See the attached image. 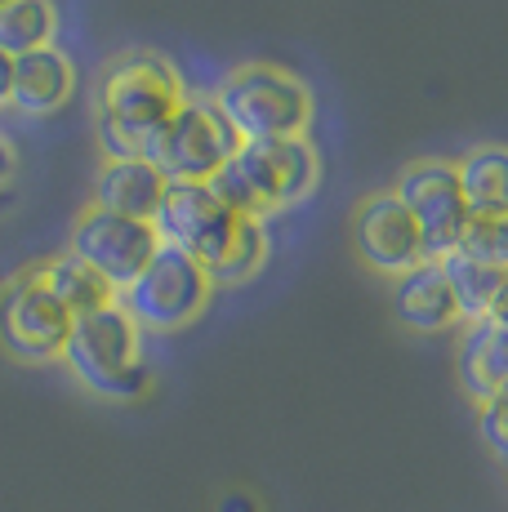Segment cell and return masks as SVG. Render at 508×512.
Masks as SVG:
<instances>
[{
    "label": "cell",
    "instance_id": "5",
    "mask_svg": "<svg viewBox=\"0 0 508 512\" xmlns=\"http://www.w3.org/2000/svg\"><path fill=\"white\" fill-rule=\"evenodd\" d=\"M237 147L241 139L223 121L214 94L197 90V94H183V103L161 125V134L143 147L139 161L156 165L165 183H210L237 156Z\"/></svg>",
    "mask_w": 508,
    "mask_h": 512
},
{
    "label": "cell",
    "instance_id": "15",
    "mask_svg": "<svg viewBox=\"0 0 508 512\" xmlns=\"http://www.w3.org/2000/svg\"><path fill=\"white\" fill-rule=\"evenodd\" d=\"M393 308H397V321L415 334H442L459 321L451 285L442 277V263H419L406 277H397Z\"/></svg>",
    "mask_w": 508,
    "mask_h": 512
},
{
    "label": "cell",
    "instance_id": "17",
    "mask_svg": "<svg viewBox=\"0 0 508 512\" xmlns=\"http://www.w3.org/2000/svg\"><path fill=\"white\" fill-rule=\"evenodd\" d=\"M455 179H459V192H464L468 219H508V192H504L508 156H504V147L486 143V147H473L468 156H459Z\"/></svg>",
    "mask_w": 508,
    "mask_h": 512
},
{
    "label": "cell",
    "instance_id": "22",
    "mask_svg": "<svg viewBox=\"0 0 508 512\" xmlns=\"http://www.w3.org/2000/svg\"><path fill=\"white\" fill-rule=\"evenodd\" d=\"M477 432H482L486 450H491V455L504 464V459H508V406H504V397L477 406Z\"/></svg>",
    "mask_w": 508,
    "mask_h": 512
},
{
    "label": "cell",
    "instance_id": "2",
    "mask_svg": "<svg viewBox=\"0 0 508 512\" xmlns=\"http://www.w3.org/2000/svg\"><path fill=\"white\" fill-rule=\"evenodd\" d=\"M321 183V156L304 139H272V143H241L237 156L210 179L214 196L237 219L263 223L268 214L304 205Z\"/></svg>",
    "mask_w": 508,
    "mask_h": 512
},
{
    "label": "cell",
    "instance_id": "7",
    "mask_svg": "<svg viewBox=\"0 0 508 512\" xmlns=\"http://www.w3.org/2000/svg\"><path fill=\"white\" fill-rule=\"evenodd\" d=\"M393 196L406 205L410 223H415L419 245H424V263L446 259L459 245V232L468 223V205L455 179V161H437V156L410 161L393 187Z\"/></svg>",
    "mask_w": 508,
    "mask_h": 512
},
{
    "label": "cell",
    "instance_id": "16",
    "mask_svg": "<svg viewBox=\"0 0 508 512\" xmlns=\"http://www.w3.org/2000/svg\"><path fill=\"white\" fill-rule=\"evenodd\" d=\"M442 263V277L451 285V299L459 321H486L495 312H504V285H508V268H486V263H473L464 254H446Z\"/></svg>",
    "mask_w": 508,
    "mask_h": 512
},
{
    "label": "cell",
    "instance_id": "4",
    "mask_svg": "<svg viewBox=\"0 0 508 512\" xmlns=\"http://www.w3.org/2000/svg\"><path fill=\"white\" fill-rule=\"evenodd\" d=\"M241 143L304 139L312 125V90L277 63H241L210 90Z\"/></svg>",
    "mask_w": 508,
    "mask_h": 512
},
{
    "label": "cell",
    "instance_id": "9",
    "mask_svg": "<svg viewBox=\"0 0 508 512\" xmlns=\"http://www.w3.org/2000/svg\"><path fill=\"white\" fill-rule=\"evenodd\" d=\"M232 228H237V214L214 196L210 183H165V196L152 214L156 241L165 250H179L188 259H197L205 272L223 254Z\"/></svg>",
    "mask_w": 508,
    "mask_h": 512
},
{
    "label": "cell",
    "instance_id": "23",
    "mask_svg": "<svg viewBox=\"0 0 508 512\" xmlns=\"http://www.w3.org/2000/svg\"><path fill=\"white\" fill-rule=\"evenodd\" d=\"M14 192H18V152H14V139L0 134V214L14 205Z\"/></svg>",
    "mask_w": 508,
    "mask_h": 512
},
{
    "label": "cell",
    "instance_id": "20",
    "mask_svg": "<svg viewBox=\"0 0 508 512\" xmlns=\"http://www.w3.org/2000/svg\"><path fill=\"white\" fill-rule=\"evenodd\" d=\"M263 263H268V228L254 219H237L228 245H223V254L210 268V281L214 285H241V281L259 277Z\"/></svg>",
    "mask_w": 508,
    "mask_h": 512
},
{
    "label": "cell",
    "instance_id": "24",
    "mask_svg": "<svg viewBox=\"0 0 508 512\" xmlns=\"http://www.w3.org/2000/svg\"><path fill=\"white\" fill-rule=\"evenodd\" d=\"M9 81H14V58L0 49V107H9Z\"/></svg>",
    "mask_w": 508,
    "mask_h": 512
},
{
    "label": "cell",
    "instance_id": "18",
    "mask_svg": "<svg viewBox=\"0 0 508 512\" xmlns=\"http://www.w3.org/2000/svg\"><path fill=\"white\" fill-rule=\"evenodd\" d=\"M41 281H45V290L54 294L58 303H63V312L67 317H85V312H99L107 308V303H116V290L107 285L103 277H94L90 268H85L76 254H54V259H45L41 268Z\"/></svg>",
    "mask_w": 508,
    "mask_h": 512
},
{
    "label": "cell",
    "instance_id": "6",
    "mask_svg": "<svg viewBox=\"0 0 508 512\" xmlns=\"http://www.w3.org/2000/svg\"><path fill=\"white\" fill-rule=\"evenodd\" d=\"M210 294H214L210 272L188 254L161 245L148 268L139 272V281L121 294V308L130 312L143 334H174L201 317Z\"/></svg>",
    "mask_w": 508,
    "mask_h": 512
},
{
    "label": "cell",
    "instance_id": "13",
    "mask_svg": "<svg viewBox=\"0 0 508 512\" xmlns=\"http://www.w3.org/2000/svg\"><path fill=\"white\" fill-rule=\"evenodd\" d=\"M76 90V67L58 45L32 49L14 58V81H9V107L23 116H54Z\"/></svg>",
    "mask_w": 508,
    "mask_h": 512
},
{
    "label": "cell",
    "instance_id": "10",
    "mask_svg": "<svg viewBox=\"0 0 508 512\" xmlns=\"http://www.w3.org/2000/svg\"><path fill=\"white\" fill-rule=\"evenodd\" d=\"M72 317L45 290L41 272L27 268L0 285V343L18 361H58L63 357Z\"/></svg>",
    "mask_w": 508,
    "mask_h": 512
},
{
    "label": "cell",
    "instance_id": "8",
    "mask_svg": "<svg viewBox=\"0 0 508 512\" xmlns=\"http://www.w3.org/2000/svg\"><path fill=\"white\" fill-rule=\"evenodd\" d=\"M156 250H161V241H156L152 223L94 210V205L81 210V219L72 223V245H67V254H76L94 277H103L112 285L116 299L139 281V272L152 263Z\"/></svg>",
    "mask_w": 508,
    "mask_h": 512
},
{
    "label": "cell",
    "instance_id": "12",
    "mask_svg": "<svg viewBox=\"0 0 508 512\" xmlns=\"http://www.w3.org/2000/svg\"><path fill=\"white\" fill-rule=\"evenodd\" d=\"M455 374L473 406H486V401L504 397V379H508L504 312H495V317H486V321H473V326L464 330L459 352H455Z\"/></svg>",
    "mask_w": 508,
    "mask_h": 512
},
{
    "label": "cell",
    "instance_id": "3",
    "mask_svg": "<svg viewBox=\"0 0 508 512\" xmlns=\"http://www.w3.org/2000/svg\"><path fill=\"white\" fill-rule=\"evenodd\" d=\"M72 379L103 401H139L152 388V361L143 352V330L121 308V299L72 321L63 357Z\"/></svg>",
    "mask_w": 508,
    "mask_h": 512
},
{
    "label": "cell",
    "instance_id": "19",
    "mask_svg": "<svg viewBox=\"0 0 508 512\" xmlns=\"http://www.w3.org/2000/svg\"><path fill=\"white\" fill-rule=\"evenodd\" d=\"M54 0H0V49L9 58L54 45Z\"/></svg>",
    "mask_w": 508,
    "mask_h": 512
},
{
    "label": "cell",
    "instance_id": "11",
    "mask_svg": "<svg viewBox=\"0 0 508 512\" xmlns=\"http://www.w3.org/2000/svg\"><path fill=\"white\" fill-rule=\"evenodd\" d=\"M353 250L379 277H406L410 268L424 263L419 232H415V223H410L406 205L393 196V187L361 201V210L353 219Z\"/></svg>",
    "mask_w": 508,
    "mask_h": 512
},
{
    "label": "cell",
    "instance_id": "14",
    "mask_svg": "<svg viewBox=\"0 0 508 512\" xmlns=\"http://www.w3.org/2000/svg\"><path fill=\"white\" fill-rule=\"evenodd\" d=\"M165 196V179L161 170L139 156H107L103 170L94 174V210L107 214H125V219L152 223L156 205Z\"/></svg>",
    "mask_w": 508,
    "mask_h": 512
},
{
    "label": "cell",
    "instance_id": "25",
    "mask_svg": "<svg viewBox=\"0 0 508 512\" xmlns=\"http://www.w3.org/2000/svg\"><path fill=\"white\" fill-rule=\"evenodd\" d=\"M219 512H254V504H250L246 495H228V499L219 504Z\"/></svg>",
    "mask_w": 508,
    "mask_h": 512
},
{
    "label": "cell",
    "instance_id": "1",
    "mask_svg": "<svg viewBox=\"0 0 508 512\" xmlns=\"http://www.w3.org/2000/svg\"><path fill=\"white\" fill-rule=\"evenodd\" d=\"M183 76L165 54L152 49H125L103 67L99 98H94V125L107 156H143L161 125L183 103Z\"/></svg>",
    "mask_w": 508,
    "mask_h": 512
},
{
    "label": "cell",
    "instance_id": "21",
    "mask_svg": "<svg viewBox=\"0 0 508 512\" xmlns=\"http://www.w3.org/2000/svg\"><path fill=\"white\" fill-rule=\"evenodd\" d=\"M451 254H464L486 268H508V219H468Z\"/></svg>",
    "mask_w": 508,
    "mask_h": 512
}]
</instances>
